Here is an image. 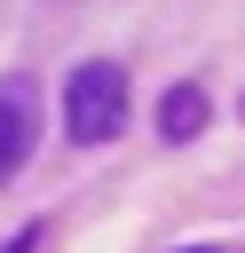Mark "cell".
<instances>
[{
    "mask_svg": "<svg viewBox=\"0 0 245 253\" xmlns=\"http://www.w3.org/2000/svg\"><path fill=\"white\" fill-rule=\"evenodd\" d=\"M32 142H40V87L24 71H8L0 79V182H16V166L32 158Z\"/></svg>",
    "mask_w": 245,
    "mask_h": 253,
    "instance_id": "obj_2",
    "label": "cell"
},
{
    "mask_svg": "<svg viewBox=\"0 0 245 253\" xmlns=\"http://www.w3.org/2000/svg\"><path fill=\"white\" fill-rule=\"evenodd\" d=\"M119 126H126V71L95 55L63 79V134L71 142H111Z\"/></svg>",
    "mask_w": 245,
    "mask_h": 253,
    "instance_id": "obj_1",
    "label": "cell"
},
{
    "mask_svg": "<svg viewBox=\"0 0 245 253\" xmlns=\"http://www.w3.org/2000/svg\"><path fill=\"white\" fill-rule=\"evenodd\" d=\"M40 245H47V221H24V229H16L0 253H40Z\"/></svg>",
    "mask_w": 245,
    "mask_h": 253,
    "instance_id": "obj_4",
    "label": "cell"
},
{
    "mask_svg": "<svg viewBox=\"0 0 245 253\" xmlns=\"http://www.w3.org/2000/svg\"><path fill=\"white\" fill-rule=\"evenodd\" d=\"M182 253H213V245H182Z\"/></svg>",
    "mask_w": 245,
    "mask_h": 253,
    "instance_id": "obj_5",
    "label": "cell"
},
{
    "mask_svg": "<svg viewBox=\"0 0 245 253\" xmlns=\"http://www.w3.org/2000/svg\"><path fill=\"white\" fill-rule=\"evenodd\" d=\"M205 119H213V103H205V87H198V79H182V87H166V95H158V134H166V142H198V134H205Z\"/></svg>",
    "mask_w": 245,
    "mask_h": 253,
    "instance_id": "obj_3",
    "label": "cell"
}]
</instances>
